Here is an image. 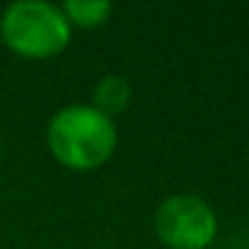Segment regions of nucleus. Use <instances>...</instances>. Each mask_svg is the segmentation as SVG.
Segmentation results:
<instances>
[{"mask_svg":"<svg viewBox=\"0 0 249 249\" xmlns=\"http://www.w3.org/2000/svg\"><path fill=\"white\" fill-rule=\"evenodd\" d=\"M51 156L70 172H94L113 158L118 147L115 121L91 105H65L56 110L46 129Z\"/></svg>","mask_w":249,"mask_h":249,"instance_id":"1","label":"nucleus"},{"mask_svg":"<svg viewBox=\"0 0 249 249\" xmlns=\"http://www.w3.org/2000/svg\"><path fill=\"white\" fill-rule=\"evenodd\" d=\"M72 38L62 6L43 0H19L0 14V40L22 59H51L62 54Z\"/></svg>","mask_w":249,"mask_h":249,"instance_id":"2","label":"nucleus"},{"mask_svg":"<svg viewBox=\"0 0 249 249\" xmlns=\"http://www.w3.org/2000/svg\"><path fill=\"white\" fill-rule=\"evenodd\" d=\"M153 231L169 249H209L217 236V214L198 196L177 193L153 212Z\"/></svg>","mask_w":249,"mask_h":249,"instance_id":"3","label":"nucleus"},{"mask_svg":"<svg viewBox=\"0 0 249 249\" xmlns=\"http://www.w3.org/2000/svg\"><path fill=\"white\" fill-rule=\"evenodd\" d=\"M131 83L126 81L124 75H105L94 83V91H91V107L99 110L102 115L115 121V115L126 113L131 105Z\"/></svg>","mask_w":249,"mask_h":249,"instance_id":"4","label":"nucleus"},{"mask_svg":"<svg viewBox=\"0 0 249 249\" xmlns=\"http://www.w3.org/2000/svg\"><path fill=\"white\" fill-rule=\"evenodd\" d=\"M67 24L78 30H97L107 22V17L113 14V6L105 0H67L62 6Z\"/></svg>","mask_w":249,"mask_h":249,"instance_id":"5","label":"nucleus"}]
</instances>
